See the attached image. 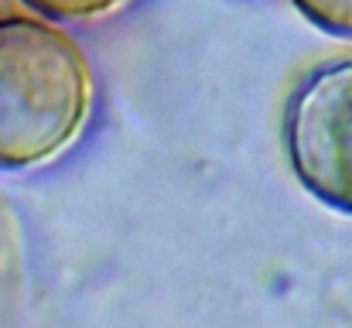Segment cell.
Segmentation results:
<instances>
[{"instance_id":"6da1fadb","label":"cell","mask_w":352,"mask_h":328,"mask_svg":"<svg viewBox=\"0 0 352 328\" xmlns=\"http://www.w3.org/2000/svg\"><path fill=\"white\" fill-rule=\"evenodd\" d=\"M93 69L55 24L0 17V168L21 171L58 157L86 127Z\"/></svg>"},{"instance_id":"7a4b0ae2","label":"cell","mask_w":352,"mask_h":328,"mask_svg":"<svg viewBox=\"0 0 352 328\" xmlns=\"http://www.w3.org/2000/svg\"><path fill=\"white\" fill-rule=\"evenodd\" d=\"M287 161L325 206L352 212V58L308 72L284 113Z\"/></svg>"},{"instance_id":"3957f363","label":"cell","mask_w":352,"mask_h":328,"mask_svg":"<svg viewBox=\"0 0 352 328\" xmlns=\"http://www.w3.org/2000/svg\"><path fill=\"white\" fill-rule=\"evenodd\" d=\"M294 7L322 31L352 38V0H294Z\"/></svg>"},{"instance_id":"277c9868","label":"cell","mask_w":352,"mask_h":328,"mask_svg":"<svg viewBox=\"0 0 352 328\" xmlns=\"http://www.w3.org/2000/svg\"><path fill=\"white\" fill-rule=\"evenodd\" d=\"M24 3H31L34 10L58 17V21H86V17H100V14L117 10L126 0H24Z\"/></svg>"}]
</instances>
